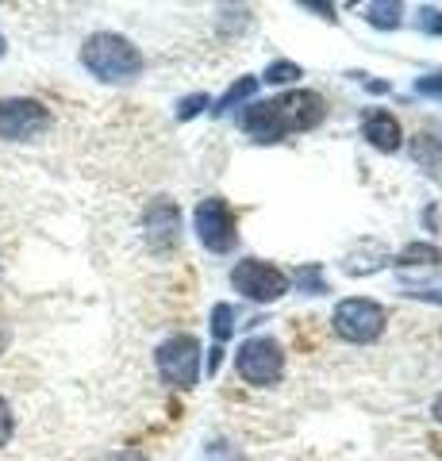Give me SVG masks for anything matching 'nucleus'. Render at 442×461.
Masks as SVG:
<instances>
[{"label":"nucleus","instance_id":"obj_1","mask_svg":"<svg viewBox=\"0 0 442 461\" xmlns=\"http://www.w3.org/2000/svg\"><path fill=\"white\" fill-rule=\"evenodd\" d=\"M327 115V104L320 93H289L277 100H266V104H254L247 115H242V127L258 139V142H281L293 131H311L320 127Z\"/></svg>","mask_w":442,"mask_h":461},{"label":"nucleus","instance_id":"obj_2","mask_svg":"<svg viewBox=\"0 0 442 461\" xmlns=\"http://www.w3.org/2000/svg\"><path fill=\"white\" fill-rule=\"evenodd\" d=\"M81 66L108 85H127L142 74V54L131 39H123L116 32H96V35L85 39Z\"/></svg>","mask_w":442,"mask_h":461},{"label":"nucleus","instance_id":"obj_3","mask_svg":"<svg viewBox=\"0 0 442 461\" xmlns=\"http://www.w3.org/2000/svg\"><path fill=\"white\" fill-rule=\"evenodd\" d=\"M384 323H389V312H384L377 300H369V296H350V300H342V304L335 308V315H331L335 335L347 339V342H354V346H365V342L381 339Z\"/></svg>","mask_w":442,"mask_h":461},{"label":"nucleus","instance_id":"obj_4","mask_svg":"<svg viewBox=\"0 0 442 461\" xmlns=\"http://www.w3.org/2000/svg\"><path fill=\"white\" fill-rule=\"evenodd\" d=\"M193 223H196V239L204 242V250H212V254L235 250L239 223H235V212L223 196H204L193 212Z\"/></svg>","mask_w":442,"mask_h":461},{"label":"nucleus","instance_id":"obj_5","mask_svg":"<svg viewBox=\"0 0 442 461\" xmlns=\"http://www.w3.org/2000/svg\"><path fill=\"white\" fill-rule=\"evenodd\" d=\"M235 366H239V377L247 381V384H277L281 381V373H284V350H281V342L277 339H247L239 346V354H235Z\"/></svg>","mask_w":442,"mask_h":461},{"label":"nucleus","instance_id":"obj_6","mask_svg":"<svg viewBox=\"0 0 442 461\" xmlns=\"http://www.w3.org/2000/svg\"><path fill=\"white\" fill-rule=\"evenodd\" d=\"M158 373L169 388H181V393H189V388L201 381V342L193 335H174L158 346Z\"/></svg>","mask_w":442,"mask_h":461},{"label":"nucleus","instance_id":"obj_7","mask_svg":"<svg viewBox=\"0 0 442 461\" xmlns=\"http://www.w3.org/2000/svg\"><path fill=\"white\" fill-rule=\"evenodd\" d=\"M50 127V108L32 96H8L0 100V139L8 142H32Z\"/></svg>","mask_w":442,"mask_h":461},{"label":"nucleus","instance_id":"obj_8","mask_svg":"<svg viewBox=\"0 0 442 461\" xmlns=\"http://www.w3.org/2000/svg\"><path fill=\"white\" fill-rule=\"evenodd\" d=\"M231 285L247 300H258V304H274L289 293V277L274 262H262V258H242L231 269Z\"/></svg>","mask_w":442,"mask_h":461},{"label":"nucleus","instance_id":"obj_9","mask_svg":"<svg viewBox=\"0 0 442 461\" xmlns=\"http://www.w3.org/2000/svg\"><path fill=\"white\" fill-rule=\"evenodd\" d=\"M142 235H147L150 250H169L181 239V212L174 200H150L142 212Z\"/></svg>","mask_w":442,"mask_h":461},{"label":"nucleus","instance_id":"obj_10","mask_svg":"<svg viewBox=\"0 0 442 461\" xmlns=\"http://www.w3.org/2000/svg\"><path fill=\"white\" fill-rule=\"evenodd\" d=\"M362 135L374 142L377 150H384V154H392V150H401V123L392 120L389 112H369L365 115V127H362Z\"/></svg>","mask_w":442,"mask_h":461},{"label":"nucleus","instance_id":"obj_11","mask_svg":"<svg viewBox=\"0 0 442 461\" xmlns=\"http://www.w3.org/2000/svg\"><path fill=\"white\" fill-rule=\"evenodd\" d=\"M411 154L427 173H442V142L435 135H416L411 139Z\"/></svg>","mask_w":442,"mask_h":461},{"label":"nucleus","instance_id":"obj_12","mask_svg":"<svg viewBox=\"0 0 442 461\" xmlns=\"http://www.w3.org/2000/svg\"><path fill=\"white\" fill-rule=\"evenodd\" d=\"M442 262V250L438 247H427V242H411L408 250H401L396 266H438Z\"/></svg>","mask_w":442,"mask_h":461},{"label":"nucleus","instance_id":"obj_13","mask_svg":"<svg viewBox=\"0 0 442 461\" xmlns=\"http://www.w3.org/2000/svg\"><path fill=\"white\" fill-rule=\"evenodd\" d=\"M254 93H258V77H239V81L231 85V89H227V93L220 96V108H216V112L235 108V104H242V100L254 96Z\"/></svg>","mask_w":442,"mask_h":461},{"label":"nucleus","instance_id":"obj_14","mask_svg":"<svg viewBox=\"0 0 442 461\" xmlns=\"http://www.w3.org/2000/svg\"><path fill=\"white\" fill-rule=\"evenodd\" d=\"M401 5H365V20L374 27H396L401 23Z\"/></svg>","mask_w":442,"mask_h":461},{"label":"nucleus","instance_id":"obj_15","mask_svg":"<svg viewBox=\"0 0 442 461\" xmlns=\"http://www.w3.org/2000/svg\"><path fill=\"white\" fill-rule=\"evenodd\" d=\"M235 312H231V304H216V308H212V335H216L220 342L227 339V335H231V330H235Z\"/></svg>","mask_w":442,"mask_h":461},{"label":"nucleus","instance_id":"obj_16","mask_svg":"<svg viewBox=\"0 0 442 461\" xmlns=\"http://www.w3.org/2000/svg\"><path fill=\"white\" fill-rule=\"evenodd\" d=\"M293 77H301V66L296 62H274L266 69V81L269 85H284V81H293Z\"/></svg>","mask_w":442,"mask_h":461},{"label":"nucleus","instance_id":"obj_17","mask_svg":"<svg viewBox=\"0 0 442 461\" xmlns=\"http://www.w3.org/2000/svg\"><path fill=\"white\" fill-rule=\"evenodd\" d=\"M208 104H212V100H208L204 93H193V96H185L181 104H177V120H193V115H201Z\"/></svg>","mask_w":442,"mask_h":461},{"label":"nucleus","instance_id":"obj_18","mask_svg":"<svg viewBox=\"0 0 442 461\" xmlns=\"http://www.w3.org/2000/svg\"><path fill=\"white\" fill-rule=\"evenodd\" d=\"M416 93H419V96H435V100H442V69H438V74L416 77Z\"/></svg>","mask_w":442,"mask_h":461},{"label":"nucleus","instance_id":"obj_19","mask_svg":"<svg viewBox=\"0 0 442 461\" xmlns=\"http://www.w3.org/2000/svg\"><path fill=\"white\" fill-rule=\"evenodd\" d=\"M419 32L442 35V12L438 8H419Z\"/></svg>","mask_w":442,"mask_h":461},{"label":"nucleus","instance_id":"obj_20","mask_svg":"<svg viewBox=\"0 0 442 461\" xmlns=\"http://www.w3.org/2000/svg\"><path fill=\"white\" fill-rule=\"evenodd\" d=\"M12 430H16V420H12V408H8V400L0 396V446H8Z\"/></svg>","mask_w":442,"mask_h":461},{"label":"nucleus","instance_id":"obj_21","mask_svg":"<svg viewBox=\"0 0 442 461\" xmlns=\"http://www.w3.org/2000/svg\"><path fill=\"white\" fill-rule=\"evenodd\" d=\"M311 285V288H316V293H320V269L316 266H308V269H301V273H296V285Z\"/></svg>","mask_w":442,"mask_h":461},{"label":"nucleus","instance_id":"obj_22","mask_svg":"<svg viewBox=\"0 0 442 461\" xmlns=\"http://www.w3.org/2000/svg\"><path fill=\"white\" fill-rule=\"evenodd\" d=\"M108 461H147V454L142 450H120V454H112Z\"/></svg>","mask_w":442,"mask_h":461},{"label":"nucleus","instance_id":"obj_23","mask_svg":"<svg viewBox=\"0 0 442 461\" xmlns=\"http://www.w3.org/2000/svg\"><path fill=\"white\" fill-rule=\"evenodd\" d=\"M435 415H438V423H442V396L435 400Z\"/></svg>","mask_w":442,"mask_h":461},{"label":"nucleus","instance_id":"obj_24","mask_svg":"<svg viewBox=\"0 0 442 461\" xmlns=\"http://www.w3.org/2000/svg\"><path fill=\"white\" fill-rule=\"evenodd\" d=\"M5 342H8V330H5V327H0V350H5Z\"/></svg>","mask_w":442,"mask_h":461},{"label":"nucleus","instance_id":"obj_25","mask_svg":"<svg viewBox=\"0 0 442 461\" xmlns=\"http://www.w3.org/2000/svg\"><path fill=\"white\" fill-rule=\"evenodd\" d=\"M0 54H5V39H0Z\"/></svg>","mask_w":442,"mask_h":461}]
</instances>
